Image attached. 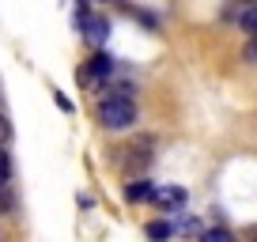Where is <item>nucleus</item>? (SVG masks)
<instances>
[{"label": "nucleus", "mask_w": 257, "mask_h": 242, "mask_svg": "<svg viewBox=\"0 0 257 242\" xmlns=\"http://www.w3.org/2000/svg\"><path fill=\"white\" fill-rule=\"evenodd\" d=\"M98 121H102L106 129H133V121H137V106H133V95H102L98 102Z\"/></svg>", "instance_id": "obj_1"}, {"label": "nucleus", "mask_w": 257, "mask_h": 242, "mask_svg": "<svg viewBox=\"0 0 257 242\" xmlns=\"http://www.w3.org/2000/svg\"><path fill=\"white\" fill-rule=\"evenodd\" d=\"M152 148H155L152 137H140L137 144L128 148V155H125V170H144L148 163H152Z\"/></svg>", "instance_id": "obj_2"}, {"label": "nucleus", "mask_w": 257, "mask_h": 242, "mask_svg": "<svg viewBox=\"0 0 257 242\" xmlns=\"http://www.w3.org/2000/svg\"><path fill=\"white\" fill-rule=\"evenodd\" d=\"M152 201L159 204V208L174 212V208H182V204H185V189L182 186H155L152 189Z\"/></svg>", "instance_id": "obj_3"}, {"label": "nucleus", "mask_w": 257, "mask_h": 242, "mask_svg": "<svg viewBox=\"0 0 257 242\" xmlns=\"http://www.w3.org/2000/svg\"><path fill=\"white\" fill-rule=\"evenodd\" d=\"M83 34H87L91 46H102V42L110 38V23H106V19H87V23H83Z\"/></svg>", "instance_id": "obj_4"}, {"label": "nucleus", "mask_w": 257, "mask_h": 242, "mask_svg": "<svg viewBox=\"0 0 257 242\" xmlns=\"http://www.w3.org/2000/svg\"><path fill=\"white\" fill-rule=\"evenodd\" d=\"M113 72V57H106V53H95L87 61V72L83 76H95V80H106V76Z\"/></svg>", "instance_id": "obj_5"}, {"label": "nucleus", "mask_w": 257, "mask_h": 242, "mask_svg": "<svg viewBox=\"0 0 257 242\" xmlns=\"http://www.w3.org/2000/svg\"><path fill=\"white\" fill-rule=\"evenodd\" d=\"M152 189H155V182H148V178H140V182H133V186H125V201H152Z\"/></svg>", "instance_id": "obj_6"}, {"label": "nucleus", "mask_w": 257, "mask_h": 242, "mask_svg": "<svg viewBox=\"0 0 257 242\" xmlns=\"http://www.w3.org/2000/svg\"><path fill=\"white\" fill-rule=\"evenodd\" d=\"M238 27L249 34V38L257 34V4H246V8H242V16H238Z\"/></svg>", "instance_id": "obj_7"}, {"label": "nucleus", "mask_w": 257, "mask_h": 242, "mask_svg": "<svg viewBox=\"0 0 257 242\" xmlns=\"http://www.w3.org/2000/svg\"><path fill=\"white\" fill-rule=\"evenodd\" d=\"M170 234H174V227L163 223V219L159 223H148V238H170Z\"/></svg>", "instance_id": "obj_8"}, {"label": "nucleus", "mask_w": 257, "mask_h": 242, "mask_svg": "<svg viewBox=\"0 0 257 242\" xmlns=\"http://www.w3.org/2000/svg\"><path fill=\"white\" fill-rule=\"evenodd\" d=\"M8 174H12V159H8V152H4V144H0V186L8 182Z\"/></svg>", "instance_id": "obj_9"}, {"label": "nucleus", "mask_w": 257, "mask_h": 242, "mask_svg": "<svg viewBox=\"0 0 257 242\" xmlns=\"http://www.w3.org/2000/svg\"><path fill=\"white\" fill-rule=\"evenodd\" d=\"M201 238L204 242H231V231H223V227L219 231H201Z\"/></svg>", "instance_id": "obj_10"}, {"label": "nucleus", "mask_w": 257, "mask_h": 242, "mask_svg": "<svg viewBox=\"0 0 257 242\" xmlns=\"http://www.w3.org/2000/svg\"><path fill=\"white\" fill-rule=\"evenodd\" d=\"M178 231H189V234H201L204 227L197 223V219H182V223H178Z\"/></svg>", "instance_id": "obj_11"}, {"label": "nucleus", "mask_w": 257, "mask_h": 242, "mask_svg": "<svg viewBox=\"0 0 257 242\" xmlns=\"http://www.w3.org/2000/svg\"><path fill=\"white\" fill-rule=\"evenodd\" d=\"M12 140V125H8V117H0V144H8Z\"/></svg>", "instance_id": "obj_12"}, {"label": "nucleus", "mask_w": 257, "mask_h": 242, "mask_svg": "<svg viewBox=\"0 0 257 242\" xmlns=\"http://www.w3.org/2000/svg\"><path fill=\"white\" fill-rule=\"evenodd\" d=\"M246 61H253V65H257V34L249 38V46H246Z\"/></svg>", "instance_id": "obj_13"}, {"label": "nucleus", "mask_w": 257, "mask_h": 242, "mask_svg": "<svg viewBox=\"0 0 257 242\" xmlns=\"http://www.w3.org/2000/svg\"><path fill=\"white\" fill-rule=\"evenodd\" d=\"M53 102H57V106H61V110H64V113H72V102H68V98H64V95H53Z\"/></svg>", "instance_id": "obj_14"}, {"label": "nucleus", "mask_w": 257, "mask_h": 242, "mask_svg": "<svg viewBox=\"0 0 257 242\" xmlns=\"http://www.w3.org/2000/svg\"><path fill=\"white\" fill-rule=\"evenodd\" d=\"M98 4H102V0H98Z\"/></svg>", "instance_id": "obj_15"}, {"label": "nucleus", "mask_w": 257, "mask_h": 242, "mask_svg": "<svg viewBox=\"0 0 257 242\" xmlns=\"http://www.w3.org/2000/svg\"><path fill=\"white\" fill-rule=\"evenodd\" d=\"M253 4H257V0H253Z\"/></svg>", "instance_id": "obj_16"}]
</instances>
